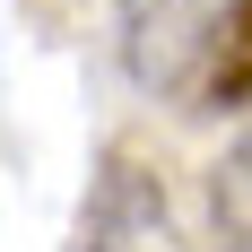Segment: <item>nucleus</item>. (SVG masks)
I'll use <instances>...</instances> for the list:
<instances>
[{"instance_id":"obj_1","label":"nucleus","mask_w":252,"mask_h":252,"mask_svg":"<svg viewBox=\"0 0 252 252\" xmlns=\"http://www.w3.org/2000/svg\"><path fill=\"white\" fill-rule=\"evenodd\" d=\"M113 9H122V70L148 96H200V70L235 0H113Z\"/></svg>"},{"instance_id":"obj_2","label":"nucleus","mask_w":252,"mask_h":252,"mask_svg":"<svg viewBox=\"0 0 252 252\" xmlns=\"http://www.w3.org/2000/svg\"><path fill=\"white\" fill-rule=\"evenodd\" d=\"M87 252H183L174 209H165V183H157L130 148L104 157L96 191H87Z\"/></svg>"},{"instance_id":"obj_3","label":"nucleus","mask_w":252,"mask_h":252,"mask_svg":"<svg viewBox=\"0 0 252 252\" xmlns=\"http://www.w3.org/2000/svg\"><path fill=\"white\" fill-rule=\"evenodd\" d=\"M209 226L226 252H252V130L209 165Z\"/></svg>"},{"instance_id":"obj_4","label":"nucleus","mask_w":252,"mask_h":252,"mask_svg":"<svg viewBox=\"0 0 252 252\" xmlns=\"http://www.w3.org/2000/svg\"><path fill=\"white\" fill-rule=\"evenodd\" d=\"M200 104H252V0H235L218 26V52L200 70Z\"/></svg>"}]
</instances>
